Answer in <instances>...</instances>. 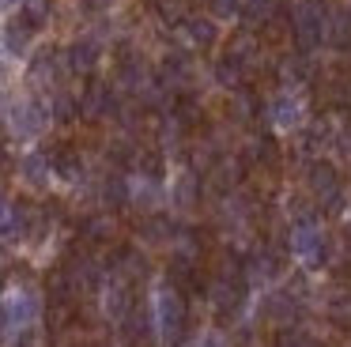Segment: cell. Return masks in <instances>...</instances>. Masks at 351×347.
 I'll return each instance as SVG.
<instances>
[{
  "instance_id": "cell-1",
  "label": "cell",
  "mask_w": 351,
  "mask_h": 347,
  "mask_svg": "<svg viewBox=\"0 0 351 347\" xmlns=\"http://www.w3.org/2000/svg\"><path fill=\"white\" fill-rule=\"evenodd\" d=\"M325 27H328L325 8H321L317 0H298L295 12H291V30H295L298 49H306V53L317 49V45L325 42Z\"/></svg>"
},
{
  "instance_id": "cell-2",
  "label": "cell",
  "mask_w": 351,
  "mask_h": 347,
  "mask_svg": "<svg viewBox=\"0 0 351 347\" xmlns=\"http://www.w3.org/2000/svg\"><path fill=\"white\" fill-rule=\"evenodd\" d=\"M155 332H159L170 347H178V339H182L185 302H182V294H178V287H162V291L155 294Z\"/></svg>"
},
{
  "instance_id": "cell-3",
  "label": "cell",
  "mask_w": 351,
  "mask_h": 347,
  "mask_svg": "<svg viewBox=\"0 0 351 347\" xmlns=\"http://www.w3.org/2000/svg\"><path fill=\"white\" fill-rule=\"evenodd\" d=\"M291 253L302 264H310V268H321V264H325L328 238L321 234V226L313 223V219H298V223L291 226Z\"/></svg>"
},
{
  "instance_id": "cell-4",
  "label": "cell",
  "mask_w": 351,
  "mask_h": 347,
  "mask_svg": "<svg viewBox=\"0 0 351 347\" xmlns=\"http://www.w3.org/2000/svg\"><path fill=\"white\" fill-rule=\"evenodd\" d=\"M306 185H310V193L317 196L321 204H325L328 211L340 208L343 200V189H340V170H336L328 158H313L310 170H306Z\"/></svg>"
},
{
  "instance_id": "cell-5",
  "label": "cell",
  "mask_w": 351,
  "mask_h": 347,
  "mask_svg": "<svg viewBox=\"0 0 351 347\" xmlns=\"http://www.w3.org/2000/svg\"><path fill=\"white\" fill-rule=\"evenodd\" d=\"M34 313H38V302H34L31 291H8V298H4V306H0V321H4V328H27V324L34 321Z\"/></svg>"
},
{
  "instance_id": "cell-6",
  "label": "cell",
  "mask_w": 351,
  "mask_h": 347,
  "mask_svg": "<svg viewBox=\"0 0 351 347\" xmlns=\"http://www.w3.org/2000/svg\"><path fill=\"white\" fill-rule=\"evenodd\" d=\"M182 30L185 38H189L197 49H212L215 38H219V30H215L212 19H204V15H189V19H182Z\"/></svg>"
},
{
  "instance_id": "cell-7",
  "label": "cell",
  "mask_w": 351,
  "mask_h": 347,
  "mask_svg": "<svg viewBox=\"0 0 351 347\" xmlns=\"http://www.w3.org/2000/svg\"><path fill=\"white\" fill-rule=\"evenodd\" d=\"M12 121H16L19 136H34V132H42V125H46V110H42L38 102H19L16 110H12Z\"/></svg>"
},
{
  "instance_id": "cell-8",
  "label": "cell",
  "mask_w": 351,
  "mask_h": 347,
  "mask_svg": "<svg viewBox=\"0 0 351 347\" xmlns=\"http://www.w3.org/2000/svg\"><path fill=\"white\" fill-rule=\"evenodd\" d=\"M272 121L276 128H298L302 125V102L295 95H280L272 102Z\"/></svg>"
},
{
  "instance_id": "cell-9",
  "label": "cell",
  "mask_w": 351,
  "mask_h": 347,
  "mask_svg": "<svg viewBox=\"0 0 351 347\" xmlns=\"http://www.w3.org/2000/svg\"><path fill=\"white\" fill-rule=\"evenodd\" d=\"M49 158V170H57L64 181H76L80 174H84V166H80V155L72 147H57L53 155H46Z\"/></svg>"
},
{
  "instance_id": "cell-10",
  "label": "cell",
  "mask_w": 351,
  "mask_h": 347,
  "mask_svg": "<svg viewBox=\"0 0 351 347\" xmlns=\"http://www.w3.org/2000/svg\"><path fill=\"white\" fill-rule=\"evenodd\" d=\"M95 60H99V45H95L91 38H84V42H76L69 49V68L72 72H91Z\"/></svg>"
},
{
  "instance_id": "cell-11",
  "label": "cell",
  "mask_w": 351,
  "mask_h": 347,
  "mask_svg": "<svg viewBox=\"0 0 351 347\" xmlns=\"http://www.w3.org/2000/svg\"><path fill=\"white\" fill-rule=\"evenodd\" d=\"M31 34H34V30L27 27V19L19 15V19H12L8 27H4V45H8L12 53H23L27 42H31Z\"/></svg>"
},
{
  "instance_id": "cell-12",
  "label": "cell",
  "mask_w": 351,
  "mask_h": 347,
  "mask_svg": "<svg viewBox=\"0 0 351 347\" xmlns=\"http://www.w3.org/2000/svg\"><path fill=\"white\" fill-rule=\"evenodd\" d=\"M23 178L31 185H46L49 181V158L46 155H27L23 158Z\"/></svg>"
},
{
  "instance_id": "cell-13",
  "label": "cell",
  "mask_w": 351,
  "mask_h": 347,
  "mask_svg": "<svg viewBox=\"0 0 351 347\" xmlns=\"http://www.w3.org/2000/svg\"><path fill=\"white\" fill-rule=\"evenodd\" d=\"M23 19H27V27H31V30L46 27V19H49V0H23Z\"/></svg>"
},
{
  "instance_id": "cell-14",
  "label": "cell",
  "mask_w": 351,
  "mask_h": 347,
  "mask_svg": "<svg viewBox=\"0 0 351 347\" xmlns=\"http://www.w3.org/2000/svg\"><path fill=\"white\" fill-rule=\"evenodd\" d=\"M84 110L91 113V117H99V113L110 110V91L102 87V83H91V91H87V98H84Z\"/></svg>"
},
{
  "instance_id": "cell-15",
  "label": "cell",
  "mask_w": 351,
  "mask_h": 347,
  "mask_svg": "<svg viewBox=\"0 0 351 347\" xmlns=\"http://www.w3.org/2000/svg\"><path fill=\"white\" fill-rule=\"evenodd\" d=\"M212 8L219 15H238V12H242V0H212Z\"/></svg>"
},
{
  "instance_id": "cell-16",
  "label": "cell",
  "mask_w": 351,
  "mask_h": 347,
  "mask_svg": "<svg viewBox=\"0 0 351 347\" xmlns=\"http://www.w3.org/2000/svg\"><path fill=\"white\" fill-rule=\"evenodd\" d=\"M200 347H227V339H223L219 332H208V336H204V344H200Z\"/></svg>"
},
{
  "instance_id": "cell-17",
  "label": "cell",
  "mask_w": 351,
  "mask_h": 347,
  "mask_svg": "<svg viewBox=\"0 0 351 347\" xmlns=\"http://www.w3.org/2000/svg\"><path fill=\"white\" fill-rule=\"evenodd\" d=\"M4 215H8V200L0 196V223H4Z\"/></svg>"
},
{
  "instance_id": "cell-18",
  "label": "cell",
  "mask_w": 351,
  "mask_h": 347,
  "mask_svg": "<svg viewBox=\"0 0 351 347\" xmlns=\"http://www.w3.org/2000/svg\"><path fill=\"white\" fill-rule=\"evenodd\" d=\"M0 4H4V8H12V4H23V0H0Z\"/></svg>"
},
{
  "instance_id": "cell-19",
  "label": "cell",
  "mask_w": 351,
  "mask_h": 347,
  "mask_svg": "<svg viewBox=\"0 0 351 347\" xmlns=\"http://www.w3.org/2000/svg\"><path fill=\"white\" fill-rule=\"evenodd\" d=\"M0 132H4V125H0Z\"/></svg>"
}]
</instances>
